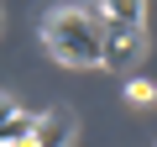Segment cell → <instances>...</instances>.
<instances>
[{
    "label": "cell",
    "instance_id": "cell-5",
    "mask_svg": "<svg viewBox=\"0 0 157 147\" xmlns=\"http://www.w3.org/2000/svg\"><path fill=\"white\" fill-rule=\"evenodd\" d=\"M94 6H100L105 21H115V26H141V21H147V0H94Z\"/></svg>",
    "mask_w": 157,
    "mask_h": 147
},
{
    "label": "cell",
    "instance_id": "cell-3",
    "mask_svg": "<svg viewBox=\"0 0 157 147\" xmlns=\"http://www.w3.org/2000/svg\"><path fill=\"white\" fill-rule=\"evenodd\" d=\"M32 147H73V116H68L63 105L42 110V121H37V137H32Z\"/></svg>",
    "mask_w": 157,
    "mask_h": 147
},
{
    "label": "cell",
    "instance_id": "cell-4",
    "mask_svg": "<svg viewBox=\"0 0 157 147\" xmlns=\"http://www.w3.org/2000/svg\"><path fill=\"white\" fill-rule=\"evenodd\" d=\"M37 121H42V116H26V110L6 95V105H0V142H6V147H11V142H32V137H37Z\"/></svg>",
    "mask_w": 157,
    "mask_h": 147
},
{
    "label": "cell",
    "instance_id": "cell-1",
    "mask_svg": "<svg viewBox=\"0 0 157 147\" xmlns=\"http://www.w3.org/2000/svg\"><path fill=\"white\" fill-rule=\"evenodd\" d=\"M105 32H110V21L100 6H52L42 16V42L63 68H100Z\"/></svg>",
    "mask_w": 157,
    "mask_h": 147
},
{
    "label": "cell",
    "instance_id": "cell-7",
    "mask_svg": "<svg viewBox=\"0 0 157 147\" xmlns=\"http://www.w3.org/2000/svg\"><path fill=\"white\" fill-rule=\"evenodd\" d=\"M11 147H32V142H11Z\"/></svg>",
    "mask_w": 157,
    "mask_h": 147
},
{
    "label": "cell",
    "instance_id": "cell-6",
    "mask_svg": "<svg viewBox=\"0 0 157 147\" xmlns=\"http://www.w3.org/2000/svg\"><path fill=\"white\" fill-rule=\"evenodd\" d=\"M126 100H131V105H152V100H157V84H152V79H131V84H126Z\"/></svg>",
    "mask_w": 157,
    "mask_h": 147
},
{
    "label": "cell",
    "instance_id": "cell-2",
    "mask_svg": "<svg viewBox=\"0 0 157 147\" xmlns=\"http://www.w3.org/2000/svg\"><path fill=\"white\" fill-rule=\"evenodd\" d=\"M141 53H147L141 26H115V21H110V32H105V63H100V68H110V74H115V68H131Z\"/></svg>",
    "mask_w": 157,
    "mask_h": 147
}]
</instances>
